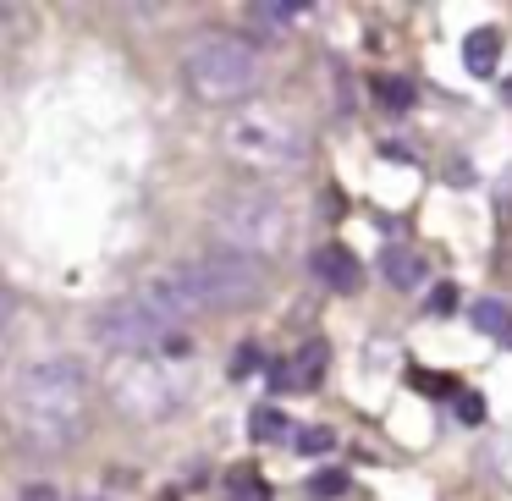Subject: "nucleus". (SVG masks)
I'll return each mask as SVG.
<instances>
[{
  "label": "nucleus",
  "mask_w": 512,
  "mask_h": 501,
  "mask_svg": "<svg viewBox=\"0 0 512 501\" xmlns=\"http://www.w3.org/2000/svg\"><path fill=\"white\" fill-rule=\"evenodd\" d=\"M309 270L325 281L331 292H358V281H364V265L353 259V248H342V243H320L309 254Z\"/></svg>",
  "instance_id": "8"
},
{
  "label": "nucleus",
  "mask_w": 512,
  "mask_h": 501,
  "mask_svg": "<svg viewBox=\"0 0 512 501\" xmlns=\"http://www.w3.org/2000/svg\"><path fill=\"white\" fill-rule=\"evenodd\" d=\"M12 309H17V303H12V292H6V287H0V325H6V320H12Z\"/></svg>",
  "instance_id": "22"
},
{
  "label": "nucleus",
  "mask_w": 512,
  "mask_h": 501,
  "mask_svg": "<svg viewBox=\"0 0 512 501\" xmlns=\"http://www.w3.org/2000/svg\"><path fill=\"white\" fill-rule=\"evenodd\" d=\"M457 419H463V424H485V397H479V391H457Z\"/></svg>",
  "instance_id": "17"
},
{
  "label": "nucleus",
  "mask_w": 512,
  "mask_h": 501,
  "mask_svg": "<svg viewBox=\"0 0 512 501\" xmlns=\"http://www.w3.org/2000/svg\"><path fill=\"white\" fill-rule=\"evenodd\" d=\"M23 501H61V496H56V485H28Z\"/></svg>",
  "instance_id": "21"
},
{
  "label": "nucleus",
  "mask_w": 512,
  "mask_h": 501,
  "mask_svg": "<svg viewBox=\"0 0 512 501\" xmlns=\"http://www.w3.org/2000/svg\"><path fill=\"white\" fill-rule=\"evenodd\" d=\"M160 501H171V496H160Z\"/></svg>",
  "instance_id": "24"
},
{
  "label": "nucleus",
  "mask_w": 512,
  "mask_h": 501,
  "mask_svg": "<svg viewBox=\"0 0 512 501\" xmlns=\"http://www.w3.org/2000/svg\"><path fill=\"white\" fill-rule=\"evenodd\" d=\"M89 336L122 358V353H155V347H166L177 331H171L138 292H122V298L100 303V309L89 314Z\"/></svg>",
  "instance_id": "7"
},
{
  "label": "nucleus",
  "mask_w": 512,
  "mask_h": 501,
  "mask_svg": "<svg viewBox=\"0 0 512 501\" xmlns=\"http://www.w3.org/2000/svg\"><path fill=\"white\" fill-rule=\"evenodd\" d=\"M331 441H336L331 430H303L298 435V452H331Z\"/></svg>",
  "instance_id": "19"
},
{
  "label": "nucleus",
  "mask_w": 512,
  "mask_h": 501,
  "mask_svg": "<svg viewBox=\"0 0 512 501\" xmlns=\"http://www.w3.org/2000/svg\"><path fill=\"white\" fill-rule=\"evenodd\" d=\"M342 485H347V474H342V468H325V474H314V479H309V490H314V496H342Z\"/></svg>",
  "instance_id": "18"
},
{
  "label": "nucleus",
  "mask_w": 512,
  "mask_h": 501,
  "mask_svg": "<svg viewBox=\"0 0 512 501\" xmlns=\"http://www.w3.org/2000/svg\"><path fill=\"white\" fill-rule=\"evenodd\" d=\"M380 276H386L391 281V287H402V292H408V287H424V259L419 254H413V248H386V254H380Z\"/></svg>",
  "instance_id": "11"
},
{
  "label": "nucleus",
  "mask_w": 512,
  "mask_h": 501,
  "mask_svg": "<svg viewBox=\"0 0 512 501\" xmlns=\"http://www.w3.org/2000/svg\"><path fill=\"white\" fill-rule=\"evenodd\" d=\"M375 100L386 105V111H408V105H413V83L408 78H375Z\"/></svg>",
  "instance_id": "14"
},
{
  "label": "nucleus",
  "mask_w": 512,
  "mask_h": 501,
  "mask_svg": "<svg viewBox=\"0 0 512 501\" xmlns=\"http://www.w3.org/2000/svg\"><path fill=\"white\" fill-rule=\"evenodd\" d=\"M177 358H188V342H182V336H171L166 347H155V353L111 358V369H105V391H111L116 413L133 419V424L171 419V413L193 397V375L177 369Z\"/></svg>",
  "instance_id": "3"
},
{
  "label": "nucleus",
  "mask_w": 512,
  "mask_h": 501,
  "mask_svg": "<svg viewBox=\"0 0 512 501\" xmlns=\"http://www.w3.org/2000/svg\"><path fill=\"white\" fill-rule=\"evenodd\" d=\"M501 61V34L496 28H474V34L463 39V67L474 72V78H490Z\"/></svg>",
  "instance_id": "10"
},
{
  "label": "nucleus",
  "mask_w": 512,
  "mask_h": 501,
  "mask_svg": "<svg viewBox=\"0 0 512 501\" xmlns=\"http://www.w3.org/2000/svg\"><path fill=\"white\" fill-rule=\"evenodd\" d=\"M248 435H254V441H287V413L281 408H254Z\"/></svg>",
  "instance_id": "13"
},
{
  "label": "nucleus",
  "mask_w": 512,
  "mask_h": 501,
  "mask_svg": "<svg viewBox=\"0 0 512 501\" xmlns=\"http://www.w3.org/2000/svg\"><path fill=\"white\" fill-rule=\"evenodd\" d=\"M507 100H512V83H507Z\"/></svg>",
  "instance_id": "23"
},
{
  "label": "nucleus",
  "mask_w": 512,
  "mask_h": 501,
  "mask_svg": "<svg viewBox=\"0 0 512 501\" xmlns=\"http://www.w3.org/2000/svg\"><path fill=\"white\" fill-rule=\"evenodd\" d=\"M138 298L160 314V320L177 331L188 325L193 314H215V309H248L270 292V270L259 259H243V254H226V248H210L199 259H182V265H166L155 270L149 281H138Z\"/></svg>",
  "instance_id": "1"
},
{
  "label": "nucleus",
  "mask_w": 512,
  "mask_h": 501,
  "mask_svg": "<svg viewBox=\"0 0 512 501\" xmlns=\"http://www.w3.org/2000/svg\"><path fill=\"white\" fill-rule=\"evenodd\" d=\"M232 496H237V501H270V485L243 468V474H232Z\"/></svg>",
  "instance_id": "16"
},
{
  "label": "nucleus",
  "mask_w": 512,
  "mask_h": 501,
  "mask_svg": "<svg viewBox=\"0 0 512 501\" xmlns=\"http://www.w3.org/2000/svg\"><path fill=\"white\" fill-rule=\"evenodd\" d=\"M430 309H435V314H452V309H457V287H452V281H441V287L430 292Z\"/></svg>",
  "instance_id": "20"
},
{
  "label": "nucleus",
  "mask_w": 512,
  "mask_h": 501,
  "mask_svg": "<svg viewBox=\"0 0 512 501\" xmlns=\"http://www.w3.org/2000/svg\"><path fill=\"white\" fill-rule=\"evenodd\" d=\"M210 221H215V237H221L226 254L259 259V265L292 243V215H287V204H281L276 193H265V188L226 193V199L215 204Z\"/></svg>",
  "instance_id": "5"
},
{
  "label": "nucleus",
  "mask_w": 512,
  "mask_h": 501,
  "mask_svg": "<svg viewBox=\"0 0 512 501\" xmlns=\"http://www.w3.org/2000/svg\"><path fill=\"white\" fill-rule=\"evenodd\" d=\"M12 424L23 446L39 457L78 446L89 430V369L78 358H45V364L23 369L12 391Z\"/></svg>",
  "instance_id": "2"
},
{
  "label": "nucleus",
  "mask_w": 512,
  "mask_h": 501,
  "mask_svg": "<svg viewBox=\"0 0 512 501\" xmlns=\"http://www.w3.org/2000/svg\"><path fill=\"white\" fill-rule=\"evenodd\" d=\"M320 369H325V342H314V347H303L298 358L270 364V386L276 391H314L320 386Z\"/></svg>",
  "instance_id": "9"
},
{
  "label": "nucleus",
  "mask_w": 512,
  "mask_h": 501,
  "mask_svg": "<svg viewBox=\"0 0 512 501\" xmlns=\"http://www.w3.org/2000/svg\"><path fill=\"white\" fill-rule=\"evenodd\" d=\"M221 149L237 160V166H248V171H292V166H303V155H309V133H303L287 111H265V105H254V111L226 116Z\"/></svg>",
  "instance_id": "6"
},
{
  "label": "nucleus",
  "mask_w": 512,
  "mask_h": 501,
  "mask_svg": "<svg viewBox=\"0 0 512 501\" xmlns=\"http://www.w3.org/2000/svg\"><path fill=\"white\" fill-rule=\"evenodd\" d=\"M259 67H265L259 50L237 34H199L182 50V78H188V89L204 105H232L243 94H254Z\"/></svg>",
  "instance_id": "4"
},
{
  "label": "nucleus",
  "mask_w": 512,
  "mask_h": 501,
  "mask_svg": "<svg viewBox=\"0 0 512 501\" xmlns=\"http://www.w3.org/2000/svg\"><path fill=\"white\" fill-rule=\"evenodd\" d=\"M303 12H309V6H287V0H259V6H254V17H259V23H270V28H292Z\"/></svg>",
  "instance_id": "15"
},
{
  "label": "nucleus",
  "mask_w": 512,
  "mask_h": 501,
  "mask_svg": "<svg viewBox=\"0 0 512 501\" xmlns=\"http://www.w3.org/2000/svg\"><path fill=\"white\" fill-rule=\"evenodd\" d=\"M468 314H474V325H479L485 336H507V331H512V309H507L501 298H479Z\"/></svg>",
  "instance_id": "12"
}]
</instances>
